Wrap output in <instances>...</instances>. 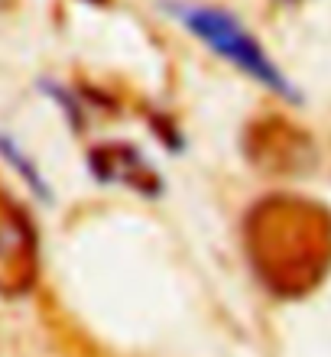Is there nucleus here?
<instances>
[{
	"label": "nucleus",
	"mask_w": 331,
	"mask_h": 357,
	"mask_svg": "<svg viewBox=\"0 0 331 357\" xmlns=\"http://www.w3.org/2000/svg\"><path fill=\"white\" fill-rule=\"evenodd\" d=\"M88 162H91V172H95L98 182L133 188L140 195H160V172L153 169L146 156L130 143H101L91 150Z\"/></svg>",
	"instance_id": "nucleus-5"
},
{
	"label": "nucleus",
	"mask_w": 331,
	"mask_h": 357,
	"mask_svg": "<svg viewBox=\"0 0 331 357\" xmlns=\"http://www.w3.org/2000/svg\"><path fill=\"white\" fill-rule=\"evenodd\" d=\"M39 280V231L13 195L0 188V296H26Z\"/></svg>",
	"instance_id": "nucleus-4"
},
{
	"label": "nucleus",
	"mask_w": 331,
	"mask_h": 357,
	"mask_svg": "<svg viewBox=\"0 0 331 357\" xmlns=\"http://www.w3.org/2000/svg\"><path fill=\"white\" fill-rule=\"evenodd\" d=\"M162 10L172 20H179L192 36L205 43L215 56L224 59L227 66L244 72L250 82L263 85L266 91L279 94L286 101H302L299 88L276 66V59L266 52V46L231 10L218 7V3H199V0H162Z\"/></svg>",
	"instance_id": "nucleus-2"
},
{
	"label": "nucleus",
	"mask_w": 331,
	"mask_h": 357,
	"mask_svg": "<svg viewBox=\"0 0 331 357\" xmlns=\"http://www.w3.org/2000/svg\"><path fill=\"white\" fill-rule=\"evenodd\" d=\"M279 3H302V0H279Z\"/></svg>",
	"instance_id": "nucleus-6"
},
{
	"label": "nucleus",
	"mask_w": 331,
	"mask_h": 357,
	"mask_svg": "<svg viewBox=\"0 0 331 357\" xmlns=\"http://www.w3.org/2000/svg\"><path fill=\"white\" fill-rule=\"evenodd\" d=\"M240 146L247 162L266 176H302L318 160L312 133L279 114H266L247 123Z\"/></svg>",
	"instance_id": "nucleus-3"
},
{
	"label": "nucleus",
	"mask_w": 331,
	"mask_h": 357,
	"mask_svg": "<svg viewBox=\"0 0 331 357\" xmlns=\"http://www.w3.org/2000/svg\"><path fill=\"white\" fill-rule=\"evenodd\" d=\"M247 264L276 299H305L331 276V208L299 192H270L240 225Z\"/></svg>",
	"instance_id": "nucleus-1"
}]
</instances>
